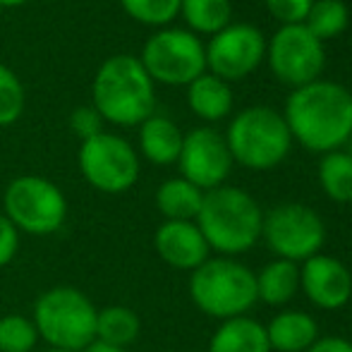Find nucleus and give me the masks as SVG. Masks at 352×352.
<instances>
[{"mask_svg":"<svg viewBox=\"0 0 352 352\" xmlns=\"http://www.w3.org/2000/svg\"><path fill=\"white\" fill-rule=\"evenodd\" d=\"M19 250V230L8 221L5 213H0V269L8 266L17 256Z\"/></svg>","mask_w":352,"mask_h":352,"instance_id":"31","label":"nucleus"},{"mask_svg":"<svg viewBox=\"0 0 352 352\" xmlns=\"http://www.w3.org/2000/svg\"><path fill=\"white\" fill-rule=\"evenodd\" d=\"M24 3H29V0H0L3 10H5V8H17V5H24Z\"/></svg>","mask_w":352,"mask_h":352,"instance_id":"34","label":"nucleus"},{"mask_svg":"<svg viewBox=\"0 0 352 352\" xmlns=\"http://www.w3.org/2000/svg\"><path fill=\"white\" fill-rule=\"evenodd\" d=\"M256 276V300L271 307L287 305L300 292V264L287 259H274Z\"/></svg>","mask_w":352,"mask_h":352,"instance_id":"20","label":"nucleus"},{"mask_svg":"<svg viewBox=\"0 0 352 352\" xmlns=\"http://www.w3.org/2000/svg\"><path fill=\"white\" fill-rule=\"evenodd\" d=\"M314 0H266V10L276 17L283 27L290 24H305Z\"/></svg>","mask_w":352,"mask_h":352,"instance_id":"29","label":"nucleus"},{"mask_svg":"<svg viewBox=\"0 0 352 352\" xmlns=\"http://www.w3.org/2000/svg\"><path fill=\"white\" fill-rule=\"evenodd\" d=\"M140 63L153 84L187 87L206 72V46L190 29H161L146 38Z\"/></svg>","mask_w":352,"mask_h":352,"instance_id":"8","label":"nucleus"},{"mask_svg":"<svg viewBox=\"0 0 352 352\" xmlns=\"http://www.w3.org/2000/svg\"><path fill=\"white\" fill-rule=\"evenodd\" d=\"M180 14L185 17L192 34H213L223 32L230 24L232 5L230 0H182Z\"/></svg>","mask_w":352,"mask_h":352,"instance_id":"23","label":"nucleus"},{"mask_svg":"<svg viewBox=\"0 0 352 352\" xmlns=\"http://www.w3.org/2000/svg\"><path fill=\"white\" fill-rule=\"evenodd\" d=\"M300 290L314 307L336 311L345 307L352 297V274L343 261L329 254H316L307 259L300 269Z\"/></svg>","mask_w":352,"mask_h":352,"instance_id":"14","label":"nucleus"},{"mask_svg":"<svg viewBox=\"0 0 352 352\" xmlns=\"http://www.w3.org/2000/svg\"><path fill=\"white\" fill-rule=\"evenodd\" d=\"M24 113V87L19 77L0 63V127L17 122Z\"/></svg>","mask_w":352,"mask_h":352,"instance_id":"28","label":"nucleus"},{"mask_svg":"<svg viewBox=\"0 0 352 352\" xmlns=\"http://www.w3.org/2000/svg\"><path fill=\"white\" fill-rule=\"evenodd\" d=\"M226 144L232 163L250 170H271L280 166L292 148L287 122L271 106H250L240 111L228 125Z\"/></svg>","mask_w":352,"mask_h":352,"instance_id":"6","label":"nucleus"},{"mask_svg":"<svg viewBox=\"0 0 352 352\" xmlns=\"http://www.w3.org/2000/svg\"><path fill=\"white\" fill-rule=\"evenodd\" d=\"M70 130L82 142H87L103 132V118L98 116V111L94 106H79L70 116Z\"/></svg>","mask_w":352,"mask_h":352,"instance_id":"30","label":"nucleus"},{"mask_svg":"<svg viewBox=\"0 0 352 352\" xmlns=\"http://www.w3.org/2000/svg\"><path fill=\"white\" fill-rule=\"evenodd\" d=\"M232 89L226 79L204 72L187 84V106L197 118L206 122H216L230 116L232 111Z\"/></svg>","mask_w":352,"mask_h":352,"instance_id":"18","label":"nucleus"},{"mask_svg":"<svg viewBox=\"0 0 352 352\" xmlns=\"http://www.w3.org/2000/svg\"><path fill=\"white\" fill-rule=\"evenodd\" d=\"M182 0H120L122 10L146 27H166L180 14Z\"/></svg>","mask_w":352,"mask_h":352,"instance_id":"27","label":"nucleus"},{"mask_svg":"<svg viewBox=\"0 0 352 352\" xmlns=\"http://www.w3.org/2000/svg\"><path fill=\"white\" fill-rule=\"evenodd\" d=\"M91 101L106 122L135 127L156 111V89L140 58L118 53L98 67L91 84Z\"/></svg>","mask_w":352,"mask_h":352,"instance_id":"2","label":"nucleus"},{"mask_svg":"<svg viewBox=\"0 0 352 352\" xmlns=\"http://www.w3.org/2000/svg\"><path fill=\"white\" fill-rule=\"evenodd\" d=\"M350 10L343 0H314L309 14L305 19V27L319 38L321 43L336 38L348 29Z\"/></svg>","mask_w":352,"mask_h":352,"instance_id":"25","label":"nucleus"},{"mask_svg":"<svg viewBox=\"0 0 352 352\" xmlns=\"http://www.w3.org/2000/svg\"><path fill=\"white\" fill-rule=\"evenodd\" d=\"M283 118L292 140L307 151H338L352 137V91L331 79H316L287 96Z\"/></svg>","mask_w":352,"mask_h":352,"instance_id":"1","label":"nucleus"},{"mask_svg":"<svg viewBox=\"0 0 352 352\" xmlns=\"http://www.w3.org/2000/svg\"><path fill=\"white\" fill-rule=\"evenodd\" d=\"M46 352H70V350H56V348H51V350H46Z\"/></svg>","mask_w":352,"mask_h":352,"instance_id":"36","label":"nucleus"},{"mask_svg":"<svg viewBox=\"0 0 352 352\" xmlns=\"http://www.w3.org/2000/svg\"><path fill=\"white\" fill-rule=\"evenodd\" d=\"M180 177L199 187L201 192L226 185L232 170V156L226 137L211 127H195L185 135L180 148Z\"/></svg>","mask_w":352,"mask_h":352,"instance_id":"13","label":"nucleus"},{"mask_svg":"<svg viewBox=\"0 0 352 352\" xmlns=\"http://www.w3.org/2000/svg\"><path fill=\"white\" fill-rule=\"evenodd\" d=\"M204 201V192L185 177H170L156 190V209L166 221H195Z\"/></svg>","mask_w":352,"mask_h":352,"instance_id":"21","label":"nucleus"},{"mask_svg":"<svg viewBox=\"0 0 352 352\" xmlns=\"http://www.w3.org/2000/svg\"><path fill=\"white\" fill-rule=\"evenodd\" d=\"M156 254L177 271H195L209 259L211 247L195 221H163L153 235Z\"/></svg>","mask_w":352,"mask_h":352,"instance_id":"15","label":"nucleus"},{"mask_svg":"<svg viewBox=\"0 0 352 352\" xmlns=\"http://www.w3.org/2000/svg\"><path fill=\"white\" fill-rule=\"evenodd\" d=\"M348 153H350V156H352V137H350V140H348Z\"/></svg>","mask_w":352,"mask_h":352,"instance_id":"35","label":"nucleus"},{"mask_svg":"<svg viewBox=\"0 0 352 352\" xmlns=\"http://www.w3.org/2000/svg\"><path fill=\"white\" fill-rule=\"evenodd\" d=\"M195 223L211 250L232 256L250 252L259 242L264 213L250 192L221 185L204 192Z\"/></svg>","mask_w":352,"mask_h":352,"instance_id":"3","label":"nucleus"},{"mask_svg":"<svg viewBox=\"0 0 352 352\" xmlns=\"http://www.w3.org/2000/svg\"><path fill=\"white\" fill-rule=\"evenodd\" d=\"M0 12H3V5H0Z\"/></svg>","mask_w":352,"mask_h":352,"instance_id":"37","label":"nucleus"},{"mask_svg":"<svg viewBox=\"0 0 352 352\" xmlns=\"http://www.w3.org/2000/svg\"><path fill=\"white\" fill-rule=\"evenodd\" d=\"M190 297L197 309L211 319L247 316L256 305V276L250 266L230 256L206 259L190 276Z\"/></svg>","mask_w":352,"mask_h":352,"instance_id":"4","label":"nucleus"},{"mask_svg":"<svg viewBox=\"0 0 352 352\" xmlns=\"http://www.w3.org/2000/svg\"><path fill=\"white\" fill-rule=\"evenodd\" d=\"M319 185L324 195L336 204L352 201V156L348 151L324 153L319 163Z\"/></svg>","mask_w":352,"mask_h":352,"instance_id":"24","label":"nucleus"},{"mask_svg":"<svg viewBox=\"0 0 352 352\" xmlns=\"http://www.w3.org/2000/svg\"><path fill=\"white\" fill-rule=\"evenodd\" d=\"M266 58V38L254 24H228L206 46V70L228 84L250 77Z\"/></svg>","mask_w":352,"mask_h":352,"instance_id":"12","label":"nucleus"},{"mask_svg":"<svg viewBox=\"0 0 352 352\" xmlns=\"http://www.w3.org/2000/svg\"><path fill=\"white\" fill-rule=\"evenodd\" d=\"M38 343V331L22 314L0 316V352H32Z\"/></svg>","mask_w":352,"mask_h":352,"instance_id":"26","label":"nucleus"},{"mask_svg":"<svg viewBox=\"0 0 352 352\" xmlns=\"http://www.w3.org/2000/svg\"><path fill=\"white\" fill-rule=\"evenodd\" d=\"M266 60L278 82L300 89L321 79L326 51L324 43L305 24H290L280 27L266 43Z\"/></svg>","mask_w":352,"mask_h":352,"instance_id":"11","label":"nucleus"},{"mask_svg":"<svg viewBox=\"0 0 352 352\" xmlns=\"http://www.w3.org/2000/svg\"><path fill=\"white\" fill-rule=\"evenodd\" d=\"M182 130L166 116H156L140 125V151L146 161H151L153 166H173L180 158L182 148Z\"/></svg>","mask_w":352,"mask_h":352,"instance_id":"17","label":"nucleus"},{"mask_svg":"<svg viewBox=\"0 0 352 352\" xmlns=\"http://www.w3.org/2000/svg\"><path fill=\"white\" fill-rule=\"evenodd\" d=\"M82 352H127L125 348H116V345H108L103 340H91Z\"/></svg>","mask_w":352,"mask_h":352,"instance_id":"33","label":"nucleus"},{"mask_svg":"<svg viewBox=\"0 0 352 352\" xmlns=\"http://www.w3.org/2000/svg\"><path fill=\"white\" fill-rule=\"evenodd\" d=\"M307 352H352V343L348 338H338V336H326L319 338Z\"/></svg>","mask_w":352,"mask_h":352,"instance_id":"32","label":"nucleus"},{"mask_svg":"<svg viewBox=\"0 0 352 352\" xmlns=\"http://www.w3.org/2000/svg\"><path fill=\"white\" fill-rule=\"evenodd\" d=\"M142 321L135 309L125 305H111L96 314V340L116 348H127L140 338Z\"/></svg>","mask_w":352,"mask_h":352,"instance_id":"22","label":"nucleus"},{"mask_svg":"<svg viewBox=\"0 0 352 352\" xmlns=\"http://www.w3.org/2000/svg\"><path fill=\"white\" fill-rule=\"evenodd\" d=\"M261 237L276 259L305 264L307 259L321 254V247L326 242V226L311 206L280 204L264 213Z\"/></svg>","mask_w":352,"mask_h":352,"instance_id":"10","label":"nucleus"},{"mask_svg":"<svg viewBox=\"0 0 352 352\" xmlns=\"http://www.w3.org/2000/svg\"><path fill=\"white\" fill-rule=\"evenodd\" d=\"M79 170L94 190L103 195H122L140 180V156L125 137L101 132L79 146Z\"/></svg>","mask_w":352,"mask_h":352,"instance_id":"9","label":"nucleus"},{"mask_svg":"<svg viewBox=\"0 0 352 352\" xmlns=\"http://www.w3.org/2000/svg\"><path fill=\"white\" fill-rule=\"evenodd\" d=\"M8 221L27 235H53L67 218V199L56 182L41 175H19L5 187Z\"/></svg>","mask_w":352,"mask_h":352,"instance_id":"7","label":"nucleus"},{"mask_svg":"<svg viewBox=\"0 0 352 352\" xmlns=\"http://www.w3.org/2000/svg\"><path fill=\"white\" fill-rule=\"evenodd\" d=\"M266 336L276 352H307L319 340V324L307 311L285 309L271 319Z\"/></svg>","mask_w":352,"mask_h":352,"instance_id":"16","label":"nucleus"},{"mask_svg":"<svg viewBox=\"0 0 352 352\" xmlns=\"http://www.w3.org/2000/svg\"><path fill=\"white\" fill-rule=\"evenodd\" d=\"M96 314L94 302L79 287L56 285L36 297L32 321L38 338L51 348L82 352L96 340Z\"/></svg>","mask_w":352,"mask_h":352,"instance_id":"5","label":"nucleus"},{"mask_svg":"<svg viewBox=\"0 0 352 352\" xmlns=\"http://www.w3.org/2000/svg\"><path fill=\"white\" fill-rule=\"evenodd\" d=\"M209 352H271L266 326L252 316L221 321L209 340Z\"/></svg>","mask_w":352,"mask_h":352,"instance_id":"19","label":"nucleus"}]
</instances>
